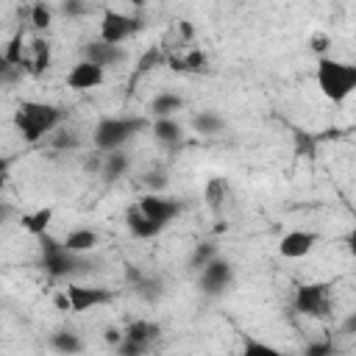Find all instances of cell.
<instances>
[{
	"label": "cell",
	"instance_id": "cell-1",
	"mask_svg": "<svg viewBox=\"0 0 356 356\" xmlns=\"http://www.w3.org/2000/svg\"><path fill=\"white\" fill-rule=\"evenodd\" d=\"M64 120V111L44 100H22L14 111V128L28 145H36L47 134H53Z\"/></svg>",
	"mask_w": 356,
	"mask_h": 356
},
{
	"label": "cell",
	"instance_id": "cell-2",
	"mask_svg": "<svg viewBox=\"0 0 356 356\" xmlns=\"http://www.w3.org/2000/svg\"><path fill=\"white\" fill-rule=\"evenodd\" d=\"M314 78H317V86H320L323 97H328L331 103L348 100L356 89V67L350 61H339V58H331V56L317 58Z\"/></svg>",
	"mask_w": 356,
	"mask_h": 356
},
{
	"label": "cell",
	"instance_id": "cell-3",
	"mask_svg": "<svg viewBox=\"0 0 356 356\" xmlns=\"http://www.w3.org/2000/svg\"><path fill=\"white\" fill-rule=\"evenodd\" d=\"M145 128H150V122L145 117H103L95 128H92V145L100 153L108 150H120L122 145H128L136 134H142Z\"/></svg>",
	"mask_w": 356,
	"mask_h": 356
},
{
	"label": "cell",
	"instance_id": "cell-4",
	"mask_svg": "<svg viewBox=\"0 0 356 356\" xmlns=\"http://www.w3.org/2000/svg\"><path fill=\"white\" fill-rule=\"evenodd\" d=\"M292 306L298 314L312 317V320H325L331 314V284L325 281H312V284H300L295 289Z\"/></svg>",
	"mask_w": 356,
	"mask_h": 356
},
{
	"label": "cell",
	"instance_id": "cell-5",
	"mask_svg": "<svg viewBox=\"0 0 356 356\" xmlns=\"http://www.w3.org/2000/svg\"><path fill=\"white\" fill-rule=\"evenodd\" d=\"M234 281V264L228 259H222L220 253L211 256L200 270H197V284L203 295H222Z\"/></svg>",
	"mask_w": 356,
	"mask_h": 356
},
{
	"label": "cell",
	"instance_id": "cell-6",
	"mask_svg": "<svg viewBox=\"0 0 356 356\" xmlns=\"http://www.w3.org/2000/svg\"><path fill=\"white\" fill-rule=\"evenodd\" d=\"M139 28H142V22L136 17L122 14V11H114V8H106L103 11V19H100V36L97 39H103L108 44H122L134 33H139Z\"/></svg>",
	"mask_w": 356,
	"mask_h": 356
},
{
	"label": "cell",
	"instance_id": "cell-7",
	"mask_svg": "<svg viewBox=\"0 0 356 356\" xmlns=\"http://www.w3.org/2000/svg\"><path fill=\"white\" fill-rule=\"evenodd\" d=\"M136 206L142 209L145 217H150V220H153L156 225H161V228H167V225L181 214V203L172 200V197H164L161 192H147V195H142V197L136 200Z\"/></svg>",
	"mask_w": 356,
	"mask_h": 356
},
{
	"label": "cell",
	"instance_id": "cell-8",
	"mask_svg": "<svg viewBox=\"0 0 356 356\" xmlns=\"http://www.w3.org/2000/svg\"><path fill=\"white\" fill-rule=\"evenodd\" d=\"M64 292H67V298H70V312H86V309L106 306V303L114 300V292H111V289H103V286L70 284Z\"/></svg>",
	"mask_w": 356,
	"mask_h": 356
},
{
	"label": "cell",
	"instance_id": "cell-9",
	"mask_svg": "<svg viewBox=\"0 0 356 356\" xmlns=\"http://www.w3.org/2000/svg\"><path fill=\"white\" fill-rule=\"evenodd\" d=\"M81 58H86V61H92V64L108 70V67L122 64V61L128 58V53L122 50V44H108V42H103V39H92V42H86V44L81 47Z\"/></svg>",
	"mask_w": 356,
	"mask_h": 356
},
{
	"label": "cell",
	"instance_id": "cell-10",
	"mask_svg": "<svg viewBox=\"0 0 356 356\" xmlns=\"http://www.w3.org/2000/svg\"><path fill=\"white\" fill-rule=\"evenodd\" d=\"M203 200H206L209 211H211L217 220H222V217H225V211L234 206V195H231L228 181H225V178H220V175L209 178V181H206V186H203Z\"/></svg>",
	"mask_w": 356,
	"mask_h": 356
},
{
	"label": "cell",
	"instance_id": "cell-11",
	"mask_svg": "<svg viewBox=\"0 0 356 356\" xmlns=\"http://www.w3.org/2000/svg\"><path fill=\"white\" fill-rule=\"evenodd\" d=\"M103 81H106V70L97 67V64H92V61H86V58H81V61L67 72V86L75 89V92H89V89H95V86H100Z\"/></svg>",
	"mask_w": 356,
	"mask_h": 356
},
{
	"label": "cell",
	"instance_id": "cell-12",
	"mask_svg": "<svg viewBox=\"0 0 356 356\" xmlns=\"http://www.w3.org/2000/svg\"><path fill=\"white\" fill-rule=\"evenodd\" d=\"M317 245V234L314 231H289L278 239V253L284 259H303L312 253V248Z\"/></svg>",
	"mask_w": 356,
	"mask_h": 356
},
{
	"label": "cell",
	"instance_id": "cell-13",
	"mask_svg": "<svg viewBox=\"0 0 356 356\" xmlns=\"http://www.w3.org/2000/svg\"><path fill=\"white\" fill-rule=\"evenodd\" d=\"M125 225H128V231H131L136 239H153V236H159V234L164 231V228L156 225L150 217H145L136 203H131V206L125 209Z\"/></svg>",
	"mask_w": 356,
	"mask_h": 356
},
{
	"label": "cell",
	"instance_id": "cell-14",
	"mask_svg": "<svg viewBox=\"0 0 356 356\" xmlns=\"http://www.w3.org/2000/svg\"><path fill=\"white\" fill-rule=\"evenodd\" d=\"M150 131H153L156 142H161L164 147H178L184 142V125L175 117H156L150 122Z\"/></svg>",
	"mask_w": 356,
	"mask_h": 356
},
{
	"label": "cell",
	"instance_id": "cell-15",
	"mask_svg": "<svg viewBox=\"0 0 356 356\" xmlns=\"http://www.w3.org/2000/svg\"><path fill=\"white\" fill-rule=\"evenodd\" d=\"M125 172H128V156L122 153V147H120V150H108V153H103L100 172H97L103 181L114 184V181H120Z\"/></svg>",
	"mask_w": 356,
	"mask_h": 356
},
{
	"label": "cell",
	"instance_id": "cell-16",
	"mask_svg": "<svg viewBox=\"0 0 356 356\" xmlns=\"http://www.w3.org/2000/svg\"><path fill=\"white\" fill-rule=\"evenodd\" d=\"M50 67V44L44 39H33L31 42V58H22V70L31 75H42Z\"/></svg>",
	"mask_w": 356,
	"mask_h": 356
},
{
	"label": "cell",
	"instance_id": "cell-17",
	"mask_svg": "<svg viewBox=\"0 0 356 356\" xmlns=\"http://www.w3.org/2000/svg\"><path fill=\"white\" fill-rule=\"evenodd\" d=\"M161 67H167V50H164V47H159V44H150V47L136 58V70H134L131 83H134L136 78H142V75L153 72V70H161Z\"/></svg>",
	"mask_w": 356,
	"mask_h": 356
},
{
	"label": "cell",
	"instance_id": "cell-18",
	"mask_svg": "<svg viewBox=\"0 0 356 356\" xmlns=\"http://www.w3.org/2000/svg\"><path fill=\"white\" fill-rule=\"evenodd\" d=\"M61 242L70 253H89L97 248V234L92 228H72Z\"/></svg>",
	"mask_w": 356,
	"mask_h": 356
},
{
	"label": "cell",
	"instance_id": "cell-19",
	"mask_svg": "<svg viewBox=\"0 0 356 356\" xmlns=\"http://www.w3.org/2000/svg\"><path fill=\"white\" fill-rule=\"evenodd\" d=\"M128 339H136V342H145V345H153L161 334V325L153 323V320H134L128 323V328L122 331Z\"/></svg>",
	"mask_w": 356,
	"mask_h": 356
},
{
	"label": "cell",
	"instance_id": "cell-20",
	"mask_svg": "<svg viewBox=\"0 0 356 356\" xmlns=\"http://www.w3.org/2000/svg\"><path fill=\"white\" fill-rule=\"evenodd\" d=\"M181 108H184V97L175 95V92H159V95L153 97V103H150L153 117H172V114L181 111Z\"/></svg>",
	"mask_w": 356,
	"mask_h": 356
},
{
	"label": "cell",
	"instance_id": "cell-21",
	"mask_svg": "<svg viewBox=\"0 0 356 356\" xmlns=\"http://www.w3.org/2000/svg\"><path fill=\"white\" fill-rule=\"evenodd\" d=\"M50 348L58 350V353H81V350H83V339H81L75 331L61 328V331L50 334Z\"/></svg>",
	"mask_w": 356,
	"mask_h": 356
},
{
	"label": "cell",
	"instance_id": "cell-22",
	"mask_svg": "<svg viewBox=\"0 0 356 356\" xmlns=\"http://www.w3.org/2000/svg\"><path fill=\"white\" fill-rule=\"evenodd\" d=\"M50 220H53V209H36V211H31V214H22L19 225H22L31 236H39V234L47 231Z\"/></svg>",
	"mask_w": 356,
	"mask_h": 356
},
{
	"label": "cell",
	"instance_id": "cell-23",
	"mask_svg": "<svg viewBox=\"0 0 356 356\" xmlns=\"http://www.w3.org/2000/svg\"><path fill=\"white\" fill-rule=\"evenodd\" d=\"M195 131L203 134V136H217L222 128H225V120L217 114V111H200L195 120H192Z\"/></svg>",
	"mask_w": 356,
	"mask_h": 356
},
{
	"label": "cell",
	"instance_id": "cell-24",
	"mask_svg": "<svg viewBox=\"0 0 356 356\" xmlns=\"http://www.w3.org/2000/svg\"><path fill=\"white\" fill-rule=\"evenodd\" d=\"M292 139H295V156H303V159H314L317 153V136L314 134H306V131H292Z\"/></svg>",
	"mask_w": 356,
	"mask_h": 356
},
{
	"label": "cell",
	"instance_id": "cell-25",
	"mask_svg": "<svg viewBox=\"0 0 356 356\" xmlns=\"http://www.w3.org/2000/svg\"><path fill=\"white\" fill-rule=\"evenodd\" d=\"M134 289H136V295H139L142 300H147V303H156V300L164 295V284H161V278H147V275H145Z\"/></svg>",
	"mask_w": 356,
	"mask_h": 356
},
{
	"label": "cell",
	"instance_id": "cell-26",
	"mask_svg": "<svg viewBox=\"0 0 356 356\" xmlns=\"http://www.w3.org/2000/svg\"><path fill=\"white\" fill-rule=\"evenodd\" d=\"M50 22H53V8H50L44 0H36V3L31 6V25H33L36 31H47Z\"/></svg>",
	"mask_w": 356,
	"mask_h": 356
},
{
	"label": "cell",
	"instance_id": "cell-27",
	"mask_svg": "<svg viewBox=\"0 0 356 356\" xmlns=\"http://www.w3.org/2000/svg\"><path fill=\"white\" fill-rule=\"evenodd\" d=\"M78 145H81V136H78L75 131H70V128L56 131L53 139H50V147H53V150H75Z\"/></svg>",
	"mask_w": 356,
	"mask_h": 356
},
{
	"label": "cell",
	"instance_id": "cell-28",
	"mask_svg": "<svg viewBox=\"0 0 356 356\" xmlns=\"http://www.w3.org/2000/svg\"><path fill=\"white\" fill-rule=\"evenodd\" d=\"M3 56H6L14 67H22V58H25V50H22V28H19V31H14V36L8 39V44H6V50H3Z\"/></svg>",
	"mask_w": 356,
	"mask_h": 356
},
{
	"label": "cell",
	"instance_id": "cell-29",
	"mask_svg": "<svg viewBox=\"0 0 356 356\" xmlns=\"http://www.w3.org/2000/svg\"><path fill=\"white\" fill-rule=\"evenodd\" d=\"M211 256H217V245L214 242H200L189 256V270H200Z\"/></svg>",
	"mask_w": 356,
	"mask_h": 356
},
{
	"label": "cell",
	"instance_id": "cell-30",
	"mask_svg": "<svg viewBox=\"0 0 356 356\" xmlns=\"http://www.w3.org/2000/svg\"><path fill=\"white\" fill-rule=\"evenodd\" d=\"M58 11L64 17H70V19H78V17H86L92 11V3L89 0H61Z\"/></svg>",
	"mask_w": 356,
	"mask_h": 356
},
{
	"label": "cell",
	"instance_id": "cell-31",
	"mask_svg": "<svg viewBox=\"0 0 356 356\" xmlns=\"http://www.w3.org/2000/svg\"><path fill=\"white\" fill-rule=\"evenodd\" d=\"M181 58H184L186 72H206V70H209V56H206L203 50H189V53L181 56Z\"/></svg>",
	"mask_w": 356,
	"mask_h": 356
},
{
	"label": "cell",
	"instance_id": "cell-32",
	"mask_svg": "<svg viewBox=\"0 0 356 356\" xmlns=\"http://www.w3.org/2000/svg\"><path fill=\"white\" fill-rule=\"evenodd\" d=\"M142 184H145L150 192H164V189H167V184H170V178H167V172H164V170H150V172H145V175H142Z\"/></svg>",
	"mask_w": 356,
	"mask_h": 356
},
{
	"label": "cell",
	"instance_id": "cell-33",
	"mask_svg": "<svg viewBox=\"0 0 356 356\" xmlns=\"http://www.w3.org/2000/svg\"><path fill=\"white\" fill-rule=\"evenodd\" d=\"M114 350H117V353H122V356H139V353L150 350V345H145V342H136V339H128V337H122V339L114 345Z\"/></svg>",
	"mask_w": 356,
	"mask_h": 356
},
{
	"label": "cell",
	"instance_id": "cell-34",
	"mask_svg": "<svg viewBox=\"0 0 356 356\" xmlns=\"http://www.w3.org/2000/svg\"><path fill=\"white\" fill-rule=\"evenodd\" d=\"M245 356H278V348L267 345V342H256V339H245Z\"/></svg>",
	"mask_w": 356,
	"mask_h": 356
},
{
	"label": "cell",
	"instance_id": "cell-35",
	"mask_svg": "<svg viewBox=\"0 0 356 356\" xmlns=\"http://www.w3.org/2000/svg\"><path fill=\"white\" fill-rule=\"evenodd\" d=\"M328 44H331V39H328L325 33H312V36H309V50H314L317 56H325Z\"/></svg>",
	"mask_w": 356,
	"mask_h": 356
},
{
	"label": "cell",
	"instance_id": "cell-36",
	"mask_svg": "<svg viewBox=\"0 0 356 356\" xmlns=\"http://www.w3.org/2000/svg\"><path fill=\"white\" fill-rule=\"evenodd\" d=\"M334 353V345L331 342H312L306 348V356H331Z\"/></svg>",
	"mask_w": 356,
	"mask_h": 356
},
{
	"label": "cell",
	"instance_id": "cell-37",
	"mask_svg": "<svg viewBox=\"0 0 356 356\" xmlns=\"http://www.w3.org/2000/svg\"><path fill=\"white\" fill-rule=\"evenodd\" d=\"M100 161H103V153L97 150V153H92L89 159H83V170H86V172H100Z\"/></svg>",
	"mask_w": 356,
	"mask_h": 356
},
{
	"label": "cell",
	"instance_id": "cell-38",
	"mask_svg": "<svg viewBox=\"0 0 356 356\" xmlns=\"http://www.w3.org/2000/svg\"><path fill=\"white\" fill-rule=\"evenodd\" d=\"M142 278H145V275H142V270H139V267H134V264H125V281H128L131 286H136Z\"/></svg>",
	"mask_w": 356,
	"mask_h": 356
},
{
	"label": "cell",
	"instance_id": "cell-39",
	"mask_svg": "<svg viewBox=\"0 0 356 356\" xmlns=\"http://www.w3.org/2000/svg\"><path fill=\"white\" fill-rule=\"evenodd\" d=\"M122 337H125V334H122L120 328H106V331H103V339H106V342H108L111 348H114V345H117V342H120Z\"/></svg>",
	"mask_w": 356,
	"mask_h": 356
},
{
	"label": "cell",
	"instance_id": "cell-40",
	"mask_svg": "<svg viewBox=\"0 0 356 356\" xmlns=\"http://www.w3.org/2000/svg\"><path fill=\"white\" fill-rule=\"evenodd\" d=\"M53 303H56V309H61V312H70V298H67V292H64V289H61V292H56Z\"/></svg>",
	"mask_w": 356,
	"mask_h": 356
},
{
	"label": "cell",
	"instance_id": "cell-41",
	"mask_svg": "<svg viewBox=\"0 0 356 356\" xmlns=\"http://www.w3.org/2000/svg\"><path fill=\"white\" fill-rule=\"evenodd\" d=\"M178 31H181V39H192L195 36V31H192V25L186 19H178Z\"/></svg>",
	"mask_w": 356,
	"mask_h": 356
},
{
	"label": "cell",
	"instance_id": "cell-42",
	"mask_svg": "<svg viewBox=\"0 0 356 356\" xmlns=\"http://www.w3.org/2000/svg\"><path fill=\"white\" fill-rule=\"evenodd\" d=\"M11 214H14V209H11V206H8L6 200H0V225H3V222H6V220H8Z\"/></svg>",
	"mask_w": 356,
	"mask_h": 356
},
{
	"label": "cell",
	"instance_id": "cell-43",
	"mask_svg": "<svg viewBox=\"0 0 356 356\" xmlns=\"http://www.w3.org/2000/svg\"><path fill=\"white\" fill-rule=\"evenodd\" d=\"M342 331H345V334H353V331H356V314H348V320H345Z\"/></svg>",
	"mask_w": 356,
	"mask_h": 356
},
{
	"label": "cell",
	"instance_id": "cell-44",
	"mask_svg": "<svg viewBox=\"0 0 356 356\" xmlns=\"http://www.w3.org/2000/svg\"><path fill=\"white\" fill-rule=\"evenodd\" d=\"M14 164V156H0V172H8Z\"/></svg>",
	"mask_w": 356,
	"mask_h": 356
},
{
	"label": "cell",
	"instance_id": "cell-45",
	"mask_svg": "<svg viewBox=\"0 0 356 356\" xmlns=\"http://www.w3.org/2000/svg\"><path fill=\"white\" fill-rule=\"evenodd\" d=\"M6 181H8V172H0V192L6 189Z\"/></svg>",
	"mask_w": 356,
	"mask_h": 356
},
{
	"label": "cell",
	"instance_id": "cell-46",
	"mask_svg": "<svg viewBox=\"0 0 356 356\" xmlns=\"http://www.w3.org/2000/svg\"><path fill=\"white\" fill-rule=\"evenodd\" d=\"M128 3H134V6H136V8H139V6H145V3H147V0H128Z\"/></svg>",
	"mask_w": 356,
	"mask_h": 356
}]
</instances>
